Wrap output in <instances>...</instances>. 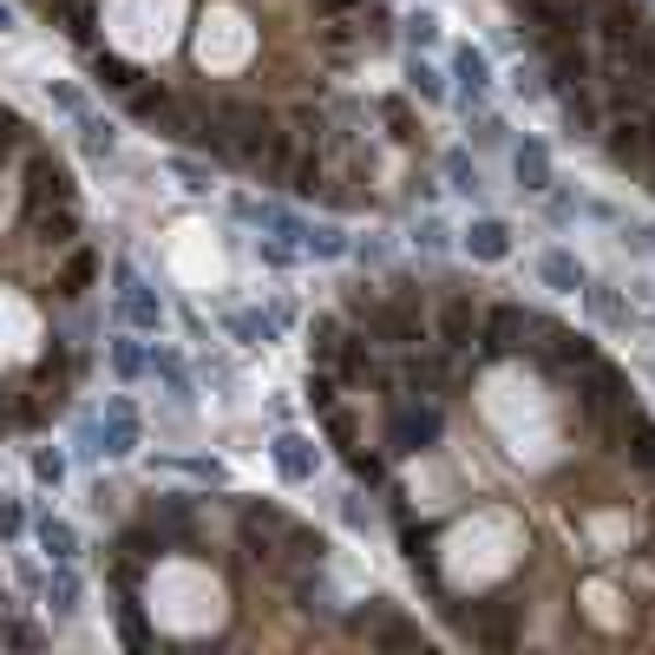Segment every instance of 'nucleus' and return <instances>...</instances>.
I'll use <instances>...</instances> for the list:
<instances>
[{
	"label": "nucleus",
	"instance_id": "obj_5",
	"mask_svg": "<svg viewBox=\"0 0 655 655\" xmlns=\"http://www.w3.org/2000/svg\"><path fill=\"white\" fill-rule=\"evenodd\" d=\"M236 518H243V551H249L256 564H282V545H289V525H295V518H282L276 505H243Z\"/></svg>",
	"mask_w": 655,
	"mask_h": 655
},
{
	"label": "nucleus",
	"instance_id": "obj_33",
	"mask_svg": "<svg viewBox=\"0 0 655 655\" xmlns=\"http://www.w3.org/2000/svg\"><path fill=\"white\" fill-rule=\"evenodd\" d=\"M92 282H98V256H92V249H72L66 269H59V295H85Z\"/></svg>",
	"mask_w": 655,
	"mask_h": 655
},
{
	"label": "nucleus",
	"instance_id": "obj_6",
	"mask_svg": "<svg viewBox=\"0 0 655 655\" xmlns=\"http://www.w3.org/2000/svg\"><path fill=\"white\" fill-rule=\"evenodd\" d=\"M138 446H144V420H138V407L125 394H112L105 420H98V459H131Z\"/></svg>",
	"mask_w": 655,
	"mask_h": 655
},
{
	"label": "nucleus",
	"instance_id": "obj_40",
	"mask_svg": "<svg viewBox=\"0 0 655 655\" xmlns=\"http://www.w3.org/2000/svg\"><path fill=\"white\" fill-rule=\"evenodd\" d=\"M92 72H98V85H112V92H131V85H138V72H131L118 52H98V59H92Z\"/></svg>",
	"mask_w": 655,
	"mask_h": 655
},
{
	"label": "nucleus",
	"instance_id": "obj_32",
	"mask_svg": "<svg viewBox=\"0 0 655 655\" xmlns=\"http://www.w3.org/2000/svg\"><path fill=\"white\" fill-rule=\"evenodd\" d=\"M118 551H125V558H138V564H157V558H164L171 545H164V531H157V525L144 518V525H131V531L118 538Z\"/></svg>",
	"mask_w": 655,
	"mask_h": 655
},
{
	"label": "nucleus",
	"instance_id": "obj_59",
	"mask_svg": "<svg viewBox=\"0 0 655 655\" xmlns=\"http://www.w3.org/2000/svg\"><path fill=\"white\" fill-rule=\"evenodd\" d=\"M650 190H655V164H650Z\"/></svg>",
	"mask_w": 655,
	"mask_h": 655
},
{
	"label": "nucleus",
	"instance_id": "obj_25",
	"mask_svg": "<svg viewBox=\"0 0 655 655\" xmlns=\"http://www.w3.org/2000/svg\"><path fill=\"white\" fill-rule=\"evenodd\" d=\"M151 374L171 387V400H177V407H190V400H197V387H190V367H184V354H177V348H151Z\"/></svg>",
	"mask_w": 655,
	"mask_h": 655
},
{
	"label": "nucleus",
	"instance_id": "obj_50",
	"mask_svg": "<svg viewBox=\"0 0 655 655\" xmlns=\"http://www.w3.org/2000/svg\"><path fill=\"white\" fill-rule=\"evenodd\" d=\"M348 472H354L361 486H381V459H374V453H348Z\"/></svg>",
	"mask_w": 655,
	"mask_h": 655
},
{
	"label": "nucleus",
	"instance_id": "obj_14",
	"mask_svg": "<svg viewBox=\"0 0 655 655\" xmlns=\"http://www.w3.org/2000/svg\"><path fill=\"white\" fill-rule=\"evenodd\" d=\"M282 328H289V308H282V302H276V308H236V315H230V335H236L243 348H269Z\"/></svg>",
	"mask_w": 655,
	"mask_h": 655
},
{
	"label": "nucleus",
	"instance_id": "obj_20",
	"mask_svg": "<svg viewBox=\"0 0 655 655\" xmlns=\"http://www.w3.org/2000/svg\"><path fill=\"white\" fill-rule=\"evenodd\" d=\"M538 276H545V289H558V295H577V289L590 282L571 249H545V256H538Z\"/></svg>",
	"mask_w": 655,
	"mask_h": 655
},
{
	"label": "nucleus",
	"instance_id": "obj_17",
	"mask_svg": "<svg viewBox=\"0 0 655 655\" xmlns=\"http://www.w3.org/2000/svg\"><path fill=\"white\" fill-rule=\"evenodd\" d=\"M512 171H518V190H531V197H545L558 177H551V151L538 144V138H525L518 151H512Z\"/></svg>",
	"mask_w": 655,
	"mask_h": 655
},
{
	"label": "nucleus",
	"instance_id": "obj_15",
	"mask_svg": "<svg viewBox=\"0 0 655 655\" xmlns=\"http://www.w3.org/2000/svg\"><path fill=\"white\" fill-rule=\"evenodd\" d=\"M545 52H551V85H558V92H571V85H584V79H590V52L577 46V33L545 39Z\"/></svg>",
	"mask_w": 655,
	"mask_h": 655
},
{
	"label": "nucleus",
	"instance_id": "obj_13",
	"mask_svg": "<svg viewBox=\"0 0 655 655\" xmlns=\"http://www.w3.org/2000/svg\"><path fill=\"white\" fill-rule=\"evenodd\" d=\"M236 217H243V223H256L262 236H282V243H302V230H308L295 210H282V203H262V197H236Z\"/></svg>",
	"mask_w": 655,
	"mask_h": 655
},
{
	"label": "nucleus",
	"instance_id": "obj_30",
	"mask_svg": "<svg viewBox=\"0 0 655 655\" xmlns=\"http://www.w3.org/2000/svg\"><path fill=\"white\" fill-rule=\"evenodd\" d=\"M623 440H630V459L643 472H655V420H643L636 407H623Z\"/></svg>",
	"mask_w": 655,
	"mask_h": 655
},
{
	"label": "nucleus",
	"instance_id": "obj_29",
	"mask_svg": "<svg viewBox=\"0 0 655 655\" xmlns=\"http://www.w3.org/2000/svg\"><path fill=\"white\" fill-rule=\"evenodd\" d=\"M302 249H308V256H321V262H341L354 243H348V230H341V223H308V230H302Z\"/></svg>",
	"mask_w": 655,
	"mask_h": 655
},
{
	"label": "nucleus",
	"instance_id": "obj_52",
	"mask_svg": "<svg viewBox=\"0 0 655 655\" xmlns=\"http://www.w3.org/2000/svg\"><path fill=\"white\" fill-rule=\"evenodd\" d=\"M512 92H518V98H538V92H545V79H538V72H525V66H512Z\"/></svg>",
	"mask_w": 655,
	"mask_h": 655
},
{
	"label": "nucleus",
	"instance_id": "obj_48",
	"mask_svg": "<svg viewBox=\"0 0 655 655\" xmlns=\"http://www.w3.org/2000/svg\"><path fill=\"white\" fill-rule=\"evenodd\" d=\"M256 256H262L269 269H289V262H295V249H289L282 236H256Z\"/></svg>",
	"mask_w": 655,
	"mask_h": 655
},
{
	"label": "nucleus",
	"instance_id": "obj_42",
	"mask_svg": "<svg viewBox=\"0 0 655 655\" xmlns=\"http://www.w3.org/2000/svg\"><path fill=\"white\" fill-rule=\"evenodd\" d=\"M282 184H289V190H295V197H315V190H321V157H295V164H289V177H282Z\"/></svg>",
	"mask_w": 655,
	"mask_h": 655
},
{
	"label": "nucleus",
	"instance_id": "obj_4",
	"mask_svg": "<svg viewBox=\"0 0 655 655\" xmlns=\"http://www.w3.org/2000/svg\"><path fill=\"white\" fill-rule=\"evenodd\" d=\"M112 282H118V315H125V328H138V335H164V302L151 295V282L118 256L112 262Z\"/></svg>",
	"mask_w": 655,
	"mask_h": 655
},
{
	"label": "nucleus",
	"instance_id": "obj_58",
	"mask_svg": "<svg viewBox=\"0 0 655 655\" xmlns=\"http://www.w3.org/2000/svg\"><path fill=\"white\" fill-rule=\"evenodd\" d=\"M13 26H20V13H13V7L0 0V33H13Z\"/></svg>",
	"mask_w": 655,
	"mask_h": 655
},
{
	"label": "nucleus",
	"instance_id": "obj_37",
	"mask_svg": "<svg viewBox=\"0 0 655 655\" xmlns=\"http://www.w3.org/2000/svg\"><path fill=\"white\" fill-rule=\"evenodd\" d=\"M407 85H413V92H420L426 105H440V98H446V72H440V66H426L420 52L407 59Z\"/></svg>",
	"mask_w": 655,
	"mask_h": 655
},
{
	"label": "nucleus",
	"instance_id": "obj_47",
	"mask_svg": "<svg viewBox=\"0 0 655 655\" xmlns=\"http://www.w3.org/2000/svg\"><path fill=\"white\" fill-rule=\"evenodd\" d=\"M164 466H177L184 479H203V486H223V466H217V459H164Z\"/></svg>",
	"mask_w": 655,
	"mask_h": 655
},
{
	"label": "nucleus",
	"instance_id": "obj_1",
	"mask_svg": "<svg viewBox=\"0 0 655 655\" xmlns=\"http://www.w3.org/2000/svg\"><path fill=\"white\" fill-rule=\"evenodd\" d=\"M361 328H367V341H381V348H413V341H426V308H420L413 295H394V302H374V308L361 315Z\"/></svg>",
	"mask_w": 655,
	"mask_h": 655
},
{
	"label": "nucleus",
	"instance_id": "obj_49",
	"mask_svg": "<svg viewBox=\"0 0 655 655\" xmlns=\"http://www.w3.org/2000/svg\"><path fill=\"white\" fill-rule=\"evenodd\" d=\"M308 407H315V413H335V381H328V374H308Z\"/></svg>",
	"mask_w": 655,
	"mask_h": 655
},
{
	"label": "nucleus",
	"instance_id": "obj_38",
	"mask_svg": "<svg viewBox=\"0 0 655 655\" xmlns=\"http://www.w3.org/2000/svg\"><path fill=\"white\" fill-rule=\"evenodd\" d=\"M400 26H407V39H413V52H426V46H440V13H433V7H413V13H407Z\"/></svg>",
	"mask_w": 655,
	"mask_h": 655
},
{
	"label": "nucleus",
	"instance_id": "obj_26",
	"mask_svg": "<svg viewBox=\"0 0 655 655\" xmlns=\"http://www.w3.org/2000/svg\"><path fill=\"white\" fill-rule=\"evenodd\" d=\"M33 538H39L46 564H72V558H79V531H72L66 518H39V525H33Z\"/></svg>",
	"mask_w": 655,
	"mask_h": 655
},
{
	"label": "nucleus",
	"instance_id": "obj_56",
	"mask_svg": "<svg viewBox=\"0 0 655 655\" xmlns=\"http://www.w3.org/2000/svg\"><path fill=\"white\" fill-rule=\"evenodd\" d=\"M354 7H367V0H315L321 20H341V13H354Z\"/></svg>",
	"mask_w": 655,
	"mask_h": 655
},
{
	"label": "nucleus",
	"instance_id": "obj_41",
	"mask_svg": "<svg viewBox=\"0 0 655 655\" xmlns=\"http://www.w3.org/2000/svg\"><path fill=\"white\" fill-rule=\"evenodd\" d=\"M446 184H453L459 197H479V164H472L466 151H446Z\"/></svg>",
	"mask_w": 655,
	"mask_h": 655
},
{
	"label": "nucleus",
	"instance_id": "obj_21",
	"mask_svg": "<svg viewBox=\"0 0 655 655\" xmlns=\"http://www.w3.org/2000/svg\"><path fill=\"white\" fill-rule=\"evenodd\" d=\"M584 302H590V315H597L604 328H617V335H630V328H636V308H630L617 289H604V282H584Z\"/></svg>",
	"mask_w": 655,
	"mask_h": 655
},
{
	"label": "nucleus",
	"instance_id": "obj_7",
	"mask_svg": "<svg viewBox=\"0 0 655 655\" xmlns=\"http://www.w3.org/2000/svg\"><path fill=\"white\" fill-rule=\"evenodd\" d=\"M459 630H466V643H479V650H512V643H518V610H512L505 597H492V604H472V610L459 617Z\"/></svg>",
	"mask_w": 655,
	"mask_h": 655
},
{
	"label": "nucleus",
	"instance_id": "obj_46",
	"mask_svg": "<svg viewBox=\"0 0 655 655\" xmlns=\"http://www.w3.org/2000/svg\"><path fill=\"white\" fill-rule=\"evenodd\" d=\"M46 98H52L59 112H72V118H79V112H92V105H85V92H79V85H66V79H46Z\"/></svg>",
	"mask_w": 655,
	"mask_h": 655
},
{
	"label": "nucleus",
	"instance_id": "obj_11",
	"mask_svg": "<svg viewBox=\"0 0 655 655\" xmlns=\"http://www.w3.org/2000/svg\"><path fill=\"white\" fill-rule=\"evenodd\" d=\"M374 604H381V597H374ZM354 623L367 630V643H374V650H420V655H426V636H420V623H400L387 604H381V610H367V617H354Z\"/></svg>",
	"mask_w": 655,
	"mask_h": 655
},
{
	"label": "nucleus",
	"instance_id": "obj_9",
	"mask_svg": "<svg viewBox=\"0 0 655 655\" xmlns=\"http://www.w3.org/2000/svg\"><path fill=\"white\" fill-rule=\"evenodd\" d=\"M479 321H486V308H479L472 295H446V302H440V348H446V354H466V348L479 341Z\"/></svg>",
	"mask_w": 655,
	"mask_h": 655
},
{
	"label": "nucleus",
	"instance_id": "obj_22",
	"mask_svg": "<svg viewBox=\"0 0 655 655\" xmlns=\"http://www.w3.org/2000/svg\"><path fill=\"white\" fill-rule=\"evenodd\" d=\"M151 525L164 531V545H171V551H190V545H197V525H190V499H164V505L151 512Z\"/></svg>",
	"mask_w": 655,
	"mask_h": 655
},
{
	"label": "nucleus",
	"instance_id": "obj_27",
	"mask_svg": "<svg viewBox=\"0 0 655 655\" xmlns=\"http://www.w3.org/2000/svg\"><path fill=\"white\" fill-rule=\"evenodd\" d=\"M79 604H85V584L72 577V564H52V577H46V610H52V617H79Z\"/></svg>",
	"mask_w": 655,
	"mask_h": 655
},
{
	"label": "nucleus",
	"instance_id": "obj_54",
	"mask_svg": "<svg viewBox=\"0 0 655 655\" xmlns=\"http://www.w3.org/2000/svg\"><path fill=\"white\" fill-rule=\"evenodd\" d=\"M328 440H335L341 453H354V446H348V440H354V420H348V413H328Z\"/></svg>",
	"mask_w": 655,
	"mask_h": 655
},
{
	"label": "nucleus",
	"instance_id": "obj_35",
	"mask_svg": "<svg viewBox=\"0 0 655 655\" xmlns=\"http://www.w3.org/2000/svg\"><path fill=\"white\" fill-rule=\"evenodd\" d=\"M26 223L39 230V243H72V236H79V217H72V203H59L52 217H46V210H33Z\"/></svg>",
	"mask_w": 655,
	"mask_h": 655
},
{
	"label": "nucleus",
	"instance_id": "obj_19",
	"mask_svg": "<svg viewBox=\"0 0 655 655\" xmlns=\"http://www.w3.org/2000/svg\"><path fill=\"white\" fill-rule=\"evenodd\" d=\"M46 197H52V203H72V177H66L52 157H39V164H33V177H26V210H39Z\"/></svg>",
	"mask_w": 655,
	"mask_h": 655
},
{
	"label": "nucleus",
	"instance_id": "obj_31",
	"mask_svg": "<svg viewBox=\"0 0 655 655\" xmlns=\"http://www.w3.org/2000/svg\"><path fill=\"white\" fill-rule=\"evenodd\" d=\"M72 125H79V144H85L92 157H112V151H118V125H112V118H98V112H79Z\"/></svg>",
	"mask_w": 655,
	"mask_h": 655
},
{
	"label": "nucleus",
	"instance_id": "obj_39",
	"mask_svg": "<svg viewBox=\"0 0 655 655\" xmlns=\"http://www.w3.org/2000/svg\"><path fill=\"white\" fill-rule=\"evenodd\" d=\"M407 564L426 577V584H440V558H433V531H407Z\"/></svg>",
	"mask_w": 655,
	"mask_h": 655
},
{
	"label": "nucleus",
	"instance_id": "obj_28",
	"mask_svg": "<svg viewBox=\"0 0 655 655\" xmlns=\"http://www.w3.org/2000/svg\"><path fill=\"white\" fill-rule=\"evenodd\" d=\"M564 118H571V138H597V131H604V105H597L584 85L564 92Z\"/></svg>",
	"mask_w": 655,
	"mask_h": 655
},
{
	"label": "nucleus",
	"instance_id": "obj_18",
	"mask_svg": "<svg viewBox=\"0 0 655 655\" xmlns=\"http://www.w3.org/2000/svg\"><path fill=\"white\" fill-rule=\"evenodd\" d=\"M453 79L466 85V98H486L499 79H492V59H486V46H459L453 52Z\"/></svg>",
	"mask_w": 655,
	"mask_h": 655
},
{
	"label": "nucleus",
	"instance_id": "obj_43",
	"mask_svg": "<svg viewBox=\"0 0 655 655\" xmlns=\"http://www.w3.org/2000/svg\"><path fill=\"white\" fill-rule=\"evenodd\" d=\"M413 243H420L426 256H446V249H453V230H446L440 217H420V223H413Z\"/></svg>",
	"mask_w": 655,
	"mask_h": 655
},
{
	"label": "nucleus",
	"instance_id": "obj_57",
	"mask_svg": "<svg viewBox=\"0 0 655 655\" xmlns=\"http://www.w3.org/2000/svg\"><path fill=\"white\" fill-rule=\"evenodd\" d=\"M13 138H20V118H13V112H0V151H7Z\"/></svg>",
	"mask_w": 655,
	"mask_h": 655
},
{
	"label": "nucleus",
	"instance_id": "obj_36",
	"mask_svg": "<svg viewBox=\"0 0 655 655\" xmlns=\"http://www.w3.org/2000/svg\"><path fill=\"white\" fill-rule=\"evenodd\" d=\"M545 341H551V367H590V361H597V348H590L584 335H558V328H551Z\"/></svg>",
	"mask_w": 655,
	"mask_h": 655
},
{
	"label": "nucleus",
	"instance_id": "obj_51",
	"mask_svg": "<svg viewBox=\"0 0 655 655\" xmlns=\"http://www.w3.org/2000/svg\"><path fill=\"white\" fill-rule=\"evenodd\" d=\"M20 531H26V512H20L13 499H0V545H7V538H20Z\"/></svg>",
	"mask_w": 655,
	"mask_h": 655
},
{
	"label": "nucleus",
	"instance_id": "obj_24",
	"mask_svg": "<svg viewBox=\"0 0 655 655\" xmlns=\"http://www.w3.org/2000/svg\"><path fill=\"white\" fill-rule=\"evenodd\" d=\"M341 348H348L341 315H315V321H308V354H315V367H335V361H341Z\"/></svg>",
	"mask_w": 655,
	"mask_h": 655
},
{
	"label": "nucleus",
	"instance_id": "obj_2",
	"mask_svg": "<svg viewBox=\"0 0 655 655\" xmlns=\"http://www.w3.org/2000/svg\"><path fill=\"white\" fill-rule=\"evenodd\" d=\"M545 321L525 308V302H499V308H486V321H479V341H486V361H505V354H525L531 341L525 335H538Z\"/></svg>",
	"mask_w": 655,
	"mask_h": 655
},
{
	"label": "nucleus",
	"instance_id": "obj_55",
	"mask_svg": "<svg viewBox=\"0 0 655 655\" xmlns=\"http://www.w3.org/2000/svg\"><path fill=\"white\" fill-rule=\"evenodd\" d=\"M66 33H72V39H92V7H72V13H66Z\"/></svg>",
	"mask_w": 655,
	"mask_h": 655
},
{
	"label": "nucleus",
	"instance_id": "obj_44",
	"mask_svg": "<svg viewBox=\"0 0 655 655\" xmlns=\"http://www.w3.org/2000/svg\"><path fill=\"white\" fill-rule=\"evenodd\" d=\"M171 177H177V190H190V197L210 190V171H203L197 157H171Z\"/></svg>",
	"mask_w": 655,
	"mask_h": 655
},
{
	"label": "nucleus",
	"instance_id": "obj_53",
	"mask_svg": "<svg viewBox=\"0 0 655 655\" xmlns=\"http://www.w3.org/2000/svg\"><path fill=\"white\" fill-rule=\"evenodd\" d=\"M387 125H394V138H400V144H413V138H420V131H413V118H407V105H387Z\"/></svg>",
	"mask_w": 655,
	"mask_h": 655
},
{
	"label": "nucleus",
	"instance_id": "obj_34",
	"mask_svg": "<svg viewBox=\"0 0 655 655\" xmlns=\"http://www.w3.org/2000/svg\"><path fill=\"white\" fill-rule=\"evenodd\" d=\"M112 367H118V381H138V374H151V354L138 348V328H131V335H112Z\"/></svg>",
	"mask_w": 655,
	"mask_h": 655
},
{
	"label": "nucleus",
	"instance_id": "obj_45",
	"mask_svg": "<svg viewBox=\"0 0 655 655\" xmlns=\"http://www.w3.org/2000/svg\"><path fill=\"white\" fill-rule=\"evenodd\" d=\"M33 479L59 492V486H66V453H52V446H39V453H33Z\"/></svg>",
	"mask_w": 655,
	"mask_h": 655
},
{
	"label": "nucleus",
	"instance_id": "obj_12",
	"mask_svg": "<svg viewBox=\"0 0 655 655\" xmlns=\"http://www.w3.org/2000/svg\"><path fill=\"white\" fill-rule=\"evenodd\" d=\"M597 33H604L610 52H623V46H636V39L650 33V20H643L630 0H597Z\"/></svg>",
	"mask_w": 655,
	"mask_h": 655
},
{
	"label": "nucleus",
	"instance_id": "obj_8",
	"mask_svg": "<svg viewBox=\"0 0 655 655\" xmlns=\"http://www.w3.org/2000/svg\"><path fill=\"white\" fill-rule=\"evenodd\" d=\"M426 446H440V407H394V420H387V453H426Z\"/></svg>",
	"mask_w": 655,
	"mask_h": 655
},
{
	"label": "nucleus",
	"instance_id": "obj_23",
	"mask_svg": "<svg viewBox=\"0 0 655 655\" xmlns=\"http://www.w3.org/2000/svg\"><path fill=\"white\" fill-rule=\"evenodd\" d=\"M466 249H472L479 262H505V256H512V230H505L499 217H479V223L466 230Z\"/></svg>",
	"mask_w": 655,
	"mask_h": 655
},
{
	"label": "nucleus",
	"instance_id": "obj_10",
	"mask_svg": "<svg viewBox=\"0 0 655 655\" xmlns=\"http://www.w3.org/2000/svg\"><path fill=\"white\" fill-rule=\"evenodd\" d=\"M269 459H276V472H282L289 486H308V479L321 472V453H315V440H308V433H289V426L269 440Z\"/></svg>",
	"mask_w": 655,
	"mask_h": 655
},
{
	"label": "nucleus",
	"instance_id": "obj_3",
	"mask_svg": "<svg viewBox=\"0 0 655 655\" xmlns=\"http://www.w3.org/2000/svg\"><path fill=\"white\" fill-rule=\"evenodd\" d=\"M604 151H610V164H650L655 157V138H650V118H643V105H617V118H604Z\"/></svg>",
	"mask_w": 655,
	"mask_h": 655
},
{
	"label": "nucleus",
	"instance_id": "obj_60",
	"mask_svg": "<svg viewBox=\"0 0 655 655\" xmlns=\"http://www.w3.org/2000/svg\"><path fill=\"white\" fill-rule=\"evenodd\" d=\"M650 236H655V230H650Z\"/></svg>",
	"mask_w": 655,
	"mask_h": 655
},
{
	"label": "nucleus",
	"instance_id": "obj_16",
	"mask_svg": "<svg viewBox=\"0 0 655 655\" xmlns=\"http://www.w3.org/2000/svg\"><path fill=\"white\" fill-rule=\"evenodd\" d=\"M577 374H584V413H617V407H623V374H617V367L590 361V367H577Z\"/></svg>",
	"mask_w": 655,
	"mask_h": 655
}]
</instances>
